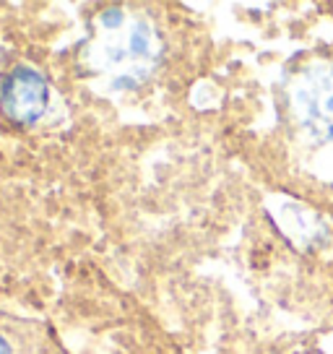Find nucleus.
I'll list each match as a JSON object with an SVG mask.
<instances>
[{"label": "nucleus", "mask_w": 333, "mask_h": 354, "mask_svg": "<svg viewBox=\"0 0 333 354\" xmlns=\"http://www.w3.org/2000/svg\"><path fill=\"white\" fill-rule=\"evenodd\" d=\"M292 107L315 141H333V63L318 60L305 68L292 91Z\"/></svg>", "instance_id": "nucleus-1"}, {"label": "nucleus", "mask_w": 333, "mask_h": 354, "mask_svg": "<svg viewBox=\"0 0 333 354\" xmlns=\"http://www.w3.org/2000/svg\"><path fill=\"white\" fill-rule=\"evenodd\" d=\"M50 86L37 71L13 68L0 84V115L13 125H34L47 112Z\"/></svg>", "instance_id": "nucleus-2"}, {"label": "nucleus", "mask_w": 333, "mask_h": 354, "mask_svg": "<svg viewBox=\"0 0 333 354\" xmlns=\"http://www.w3.org/2000/svg\"><path fill=\"white\" fill-rule=\"evenodd\" d=\"M131 47H133V53H146V47H149V37H146L144 29H138V32L131 37Z\"/></svg>", "instance_id": "nucleus-3"}, {"label": "nucleus", "mask_w": 333, "mask_h": 354, "mask_svg": "<svg viewBox=\"0 0 333 354\" xmlns=\"http://www.w3.org/2000/svg\"><path fill=\"white\" fill-rule=\"evenodd\" d=\"M0 354H11V344L0 336Z\"/></svg>", "instance_id": "nucleus-5"}, {"label": "nucleus", "mask_w": 333, "mask_h": 354, "mask_svg": "<svg viewBox=\"0 0 333 354\" xmlns=\"http://www.w3.org/2000/svg\"><path fill=\"white\" fill-rule=\"evenodd\" d=\"M102 21H104V24H117V21H120V13H117V11H110V16H104Z\"/></svg>", "instance_id": "nucleus-4"}]
</instances>
